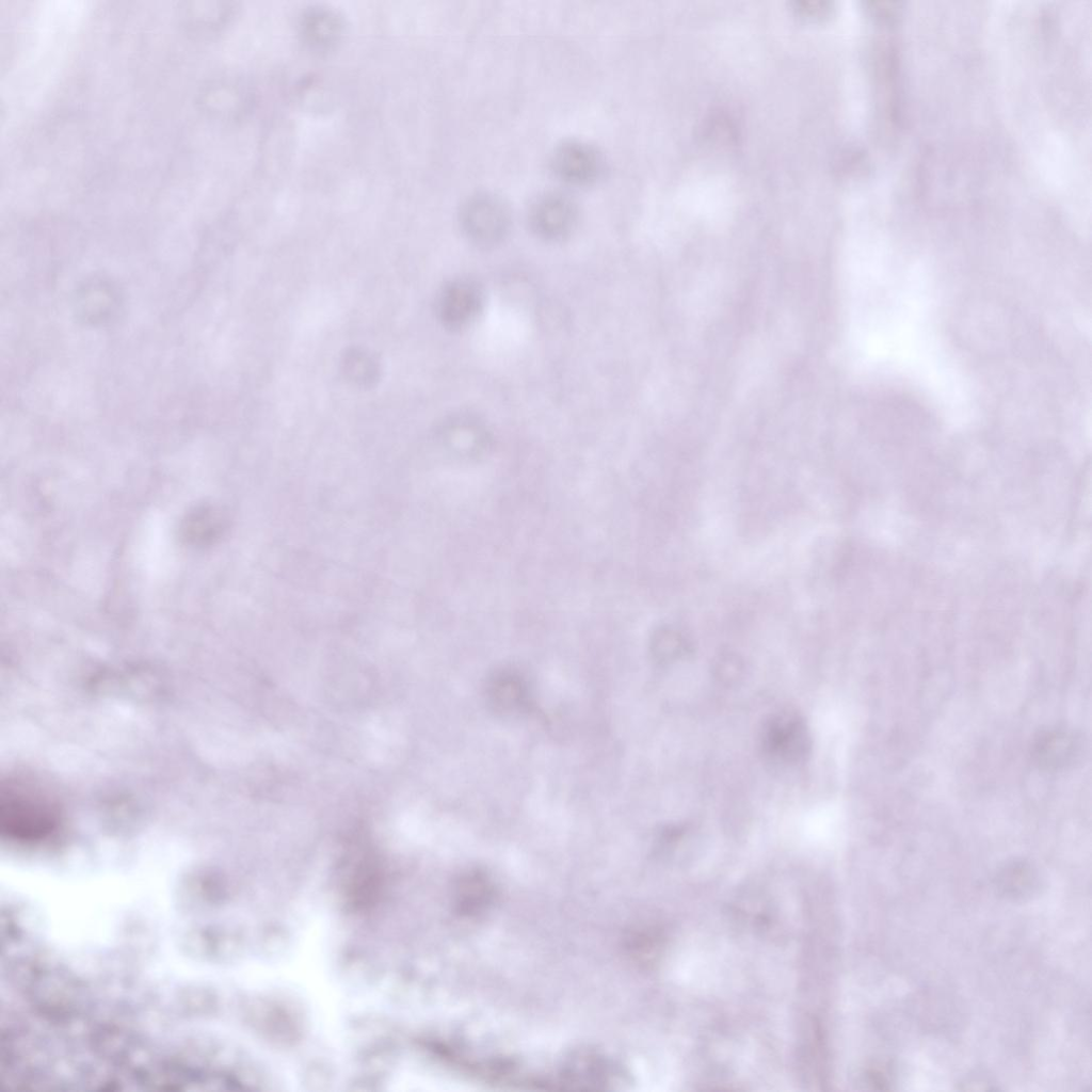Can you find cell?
Instances as JSON below:
<instances>
[{
	"mask_svg": "<svg viewBox=\"0 0 1092 1092\" xmlns=\"http://www.w3.org/2000/svg\"><path fill=\"white\" fill-rule=\"evenodd\" d=\"M59 823L55 806L21 784L9 783L0 796V829L9 837L33 840L48 835Z\"/></svg>",
	"mask_w": 1092,
	"mask_h": 1092,
	"instance_id": "1",
	"label": "cell"
},
{
	"mask_svg": "<svg viewBox=\"0 0 1092 1092\" xmlns=\"http://www.w3.org/2000/svg\"><path fill=\"white\" fill-rule=\"evenodd\" d=\"M759 741L766 757L783 766L804 762L812 749L804 719L791 710L771 713L761 725Z\"/></svg>",
	"mask_w": 1092,
	"mask_h": 1092,
	"instance_id": "2",
	"label": "cell"
},
{
	"mask_svg": "<svg viewBox=\"0 0 1092 1092\" xmlns=\"http://www.w3.org/2000/svg\"><path fill=\"white\" fill-rule=\"evenodd\" d=\"M461 224L470 240L481 245L499 241L509 225V215L503 204L491 195L470 198L461 211Z\"/></svg>",
	"mask_w": 1092,
	"mask_h": 1092,
	"instance_id": "3",
	"label": "cell"
},
{
	"mask_svg": "<svg viewBox=\"0 0 1092 1092\" xmlns=\"http://www.w3.org/2000/svg\"><path fill=\"white\" fill-rule=\"evenodd\" d=\"M482 303V291L475 282L456 279L441 289L437 299V315L447 328L460 330L475 320Z\"/></svg>",
	"mask_w": 1092,
	"mask_h": 1092,
	"instance_id": "4",
	"label": "cell"
},
{
	"mask_svg": "<svg viewBox=\"0 0 1092 1092\" xmlns=\"http://www.w3.org/2000/svg\"><path fill=\"white\" fill-rule=\"evenodd\" d=\"M1082 739L1065 727L1042 729L1034 737L1031 754L1034 761L1046 770H1061L1075 764L1082 753Z\"/></svg>",
	"mask_w": 1092,
	"mask_h": 1092,
	"instance_id": "5",
	"label": "cell"
},
{
	"mask_svg": "<svg viewBox=\"0 0 1092 1092\" xmlns=\"http://www.w3.org/2000/svg\"><path fill=\"white\" fill-rule=\"evenodd\" d=\"M574 203L560 193H546L531 207L530 223L534 231L547 240L565 237L576 222Z\"/></svg>",
	"mask_w": 1092,
	"mask_h": 1092,
	"instance_id": "6",
	"label": "cell"
},
{
	"mask_svg": "<svg viewBox=\"0 0 1092 1092\" xmlns=\"http://www.w3.org/2000/svg\"><path fill=\"white\" fill-rule=\"evenodd\" d=\"M552 166L561 179L571 183L583 184L598 178L603 170V161L599 154L588 144L568 142L556 149Z\"/></svg>",
	"mask_w": 1092,
	"mask_h": 1092,
	"instance_id": "7",
	"label": "cell"
},
{
	"mask_svg": "<svg viewBox=\"0 0 1092 1092\" xmlns=\"http://www.w3.org/2000/svg\"><path fill=\"white\" fill-rule=\"evenodd\" d=\"M994 884L1001 897L1023 902L1040 894L1043 881L1039 869L1031 862L1013 858L999 867Z\"/></svg>",
	"mask_w": 1092,
	"mask_h": 1092,
	"instance_id": "8",
	"label": "cell"
},
{
	"mask_svg": "<svg viewBox=\"0 0 1092 1092\" xmlns=\"http://www.w3.org/2000/svg\"><path fill=\"white\" fill-rule=\"evenodd\" d=\"M300 28L304 42L310 48L324 51L340 41L344 26L335 11L317 6L305 12Z\"/></svg>",
	"mask_w": 1092,
	"mask_h": 1092,
	"instance_id": "9",
	"label": "cell"
},
{
	"mask_svg": "<svg viewBox=\"0 0 1092 1092\" xmlns=\"http://www.w3.org/2000/svg\"><path fill=\"white\" fill-rule=\"evenodd\" d=\"M488 695L495 709L502 712L521 710L527 700L523 681L510 673L495 676L489 684Z\"/></svg>",
	"mask_w": 1092,
	"mask_h": 1092,
	"instance_id": "10",
	"label": "cell"
},
{
	"mask_svg": "<svg viewBox=\"0 0 1092 1092\" xmlns=\"http://www.w3.org/2000/svg\"><path fill=\"white\" fill-rule=\"evenodd\" d=\"M341 365L346 376L360 386H371L379 379L380 368L378 360L363 349L352 348L347 350Z\"/></svg>",
	"mask_w": 1092,
	"mask_h": 1092,
	"instance_id": "11",
	"label": "cell"
},
{
	"mask_svg": "<svg viewBox=\"0 0 1092 1092\" xmlns=\"http://www.w3.org/2000/svg\"><path fill=\"white\" fill-rule=\"evenodd\" d=\"M690 644L684 633L668 627L660 629L653 641V652L660 661H671L686 655Z\"/></svg>",
	"mask_w": 1092,
	"mask_h": 1092,
	"instance_id": "12",
	"label": "cell"
},
{
	"mask_svg": "<svg viewBox=\"0 0 1092 1092\" xmlns=\"http://www.w3.org/2000/svg\"><path fill=\"white\" fill-rule=\"evenodd\" d=\"M211 510L197 509L192 512L187 520L184 521V536L188 540L194 541V543H200L204 539L210 537L213 534L211 525L212 520H215V516L212 515Z\"/></svg>",
	"mask_w": 1092,
	"mask_h": 1092,
	"instance_id": "13",
	"label": "cell"
},
{
	"mask_svg": "<svg viewBox=\"0 0 1092 1092\" xmlns=\"http://www.w3.org/2000/svg\"><path fill=\"white\" fill-rule=\"evenodd\" d=\"M866 1081L874 1089H888L892 1083L893 1073L887 1064H876L866 1071Z\"/></svg>",
	"mask_w": 1092,
	"mask_h": 1092,
	"instance_id": "14",
	"label": "cell"
}]
</instances>
